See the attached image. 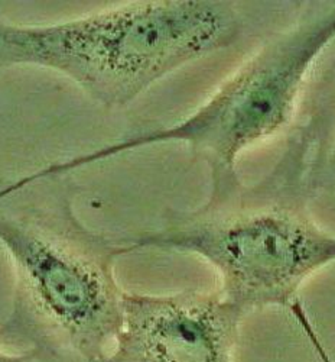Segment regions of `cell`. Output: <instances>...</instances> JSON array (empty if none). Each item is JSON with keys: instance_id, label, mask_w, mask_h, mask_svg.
I'll return each instance as SVG.
<instances>
[{"instance_id": "cell-1", "label": "cell", "mask_w": 335, "mask_h": 362, "mask_svg": "<svg viewBox=\"0 0 335 362\" xmlns=\"http://www.w3.org/2000/svg\"><path fill=\"white\" fill-rule=\"evenodd\" d=\"M68 174L20 177L0 189V244L15 274L12 310L0 342L25 346L38 361L96 362L123 326L114 276L128 239L87 228L75 215Z\"/></svg>"}, {"instance_id": "cell-2", "label": "cell", "mask_w": 335, "mask_h": 362, "mask_svg": "<svg viewBox=\"0 0 335 362\" xmlns=\"http://www.w3.org/2000/svg\"><path fill=\"white\" fill-rule=\"evenodd\" d=\"M241 25L234 4L209 0L126 2L45 25L0 18V70L49 69L106 109H121L182 66L234 44Z\"/></svg>"}, {"instance_id": "cell-3", "label": "cell", "mask_w": 335, "mask_h": 362, "mask_svg": "<svg viewBox=\"0 0 335 362\" xmlns=\"http://www.w3.org/2000/svg\"><path fill=\"white\" fill-rule=\"evenodd\" d=\"M132 252L194 254L217 269L220 294L243 313L289 309L311 276L335 261V236L312 218L307 197L273 174L211 183L208 200L166 214L159 229L126 238Z\"/></svg>"}, {"instance_id": "cell-4", "label": "cell", "mask_w": 335, "mask_h": 362, "mask_svg": "<svg viewBox=\"0 0 335 362\" xmlns=\"http://www.w3.org/2000/svg\"><path fill=\"white\" fill-rule=\"evenodd\" d=\"M335 40V2L314 6L285 31L269 38L201 107L181 122L106 145L29 174L30 180L70 174L143 146L184 142L202 160L211 183L237 178L243 151L285 128L314 66Z\"/></svg>"}, {"instance_id": "cell-5", "label": "cell", "mask_w": 335, "mask_h": 362, "mask_svg": "<svg viewBox=\"0 0 335 362\" xmlns=\"http://www.w3.org/2000/svg\"><path fill=\"white\" fill-rule=\"evenodd\" d=\"M243 317L220 291L125 293L123 326L96 362H231Z\"/></svg>"}, {"instance_id": "cell-6", "label": "cell", "mask_w": 335, "mask_h": 362, "mask_svg": "<svg viewBox=\"0 0 335 362\" xmlns=\"http://www.w3.org/2000/svg\"><path fill=\"white\" fill-rule=\"evenodd\" d=\"M321 84L312 115L273 170L307 199L318 190L335 192V63Z\"/></svg>"}, {"instance_id": "cell-7", "label": "cell", "mask_w": 335, "mask_h": 362, "mask_svg": "<svg viewBox=\"0 0 335 362\" xmlns=\"http://www.w3.org/2000/svg\"><path fill=\"white\" fill-rule=\"evenodd\" d=\"M289 310H291L292 316L295 317V320L298 322L300 330L308 338V341H310L315 355L318 356V359L321 362H335V359L331 356V354L325 348L324 342L321 341V337L318 335V332H317V329H315V326H314V323H312L307 309L303 308V305L300 303V300H298L296 303H293Z\"/></svg>"}, {"instance_id": "cell-8", "label": "cell", "mask_w": 335, "mask_h": 362, "mask_svg": "<svg viewBox=\"0 0 335 362\" xmlns=\"http://www.w3.org/2000/svg\"><path fill=\"white\" fill-rule=\"evenodd\" d=\"M37 355L30 351L22 352V354H9L0 351V362H35Z\"/></svg>"}]
</instances>
